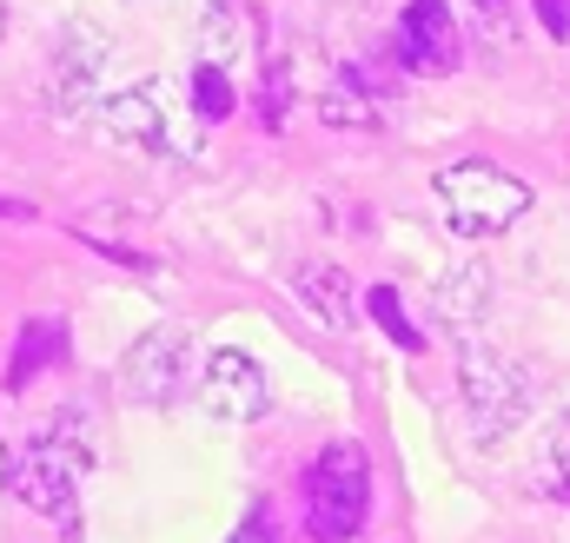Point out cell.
<instances>
[{
	"instance_id": "6da1fadb",
	"label": "cell",
	"mask_w": 570,
	"mask_h": 543,
	"mask_svg": "<svg viewBox=\"0 0 570 543\" xmlns=\"http://www.w3.org/2000/svg\"><path fill=\"white\" fill-rule=\"evenodd\" d=\"M431 192H438V213H444V226H451L458 239H491V233H504V226H518V219L531 213V186H524L518 172L491 166V159H458V166H444V172L431 179Z\"/></svg>"
},
{
	"instance_id": "7a4b0ae2",
	"label": "cell",
	"mask_w": 570,
	"mask_h": 543,
	"mask_svg": "<svg viewBox=\"0 0 570 543\" xmlns=\"http://www.w3.org/2000/svg\"><path fill=\"white\" fill-rule=\"evenodd\" d=\"M305 491H312V511H305L312 543H352L365 531V511H372V464H365L358 444H325L318 464H312V477H305Z\"/></svg>"
},
{
	"instance_id": "3957f363",
	"label": "cell",
	"mask_w": 570,
	"mask_h": 543,
	"mask_svg": "<svg viewBox=\"0 0 570 543\" xmlns=\"http://www.w3.org/2000/svg\"><path fill=\"white\" fill-rule=\"evenodd\" d=\"M87 464H94V451H87L80 417H53V424L27 444L20 497H27L40 517H53L60 531H73V491H80V471H87Z\"/></svg>"
},
{
	"instance_id": "277c9868",
	"label": "cell",
	"mask_w": 570,
	"mask_h": 543,
	"mask_svg": "<svg viewBox=\"0 0 570 543\" xmlns=\"http://www.w3.org/2000/svg\"><path fill=\"white\" fill-rule=\"evenodd\" d=\"M458 392H464V417H471V431H478V444H498V437H511L518 424H524V411H531V385H524V372L511 365V358H498L491 345H458Z\"/></svg>"
},
{
	"instance_id": "5b68a950",
	"label": "cell",
	"mask_w": 570,
	"mask_h": 543,
	"mask_svg": "<svg viewBox=\"0 0 570 543\" xmlns=\"http://www.w3.org/2000/svg\"><path fill=\"white\" fill-rule=\"evenodd\" d=\"M199 405L213 411V417H233V424L266 417V405H273L266 365H259V358H246V352H233V345L206 352V365H199Z\"/></svg>"
},
{
	"instance_id": "8992f818",
	"label": "cell",
	"mask_w": 570,
	"mask_h": 543,
	"mask_svg": "<svg viewBox=\"0 0 570 543\" xmlns=\"http://www.w3.org/2000/svg\"><path fill=\"white\" fill-rule=\"evenodd\" d=\"M186 365H193L186 332H179V325H153L140 345L120 358V385H127L134 398H146V405H166V398H179Z\"/></svg>"
},
{
	"instance_id": "52a82bcc",
	"label": "cell",
	"mask_w": 570,
	"mask_h": 543,
	"mask_svg": "<svg viewBox=\"0 0 570 543\" xmlns=\"http://www.w3.org/2000/svg\"><path fill=\"white\" fill-rule=\"evenodd\" d=\"M392 53H399L405 73H451V67H458V20H451V0H412V7L399 13Z\"/></svg>"
},
{
	"instance_id": "ba28073f",
	"label": "cell",
	"mask_w": 570,
	"mask_h": 543,
	"mask_svg": "<svg viewBox=\"0 0 570 543\" xmlns=\"http://www.w3.org/2000/svg\"><path fill=\"white\" fill-rule=\"evenodd\" d=\"M100 134L114 146H134V152H166V113H159V93L153 87H120L100 100Z\"/></svg>"
},
{
	"instance_id": "9c48e42d",
	"label": "cell",
	"mask_w": 570,
	"mask_h": 543,
	"mask_svg": "<svg viewBox=\"0 0 570 543\" xmlns=\"http://www.w3.org/2000/svg\"><path fill=\"white\" fill-rule=\"evenodd\" d=\"M107 33H94V27H73L67 40H60V60H53V107H87V93H94V80H100V67H107Z\"/></svg>"
},
{
	"instance_id": "30bf717a",
	"label": "cell",
	"mask_w": 570,
	"mask_h": 543,
	"mask_svg": "<svg viewBox=\"0 0 570 543\" xmlns=\"http://www.w3.org/2000/svg\"><path fill=\"white\" fill-rule=\"evenodd\" d=\"M484 305H491V266H484V259H464L458 272H444V285H438V312H444L451 325H478Z\"/></svg>"
},
{
	"instance_id": "8fae6325",
	"label": "cell",
	"mask_w": 570,
	"mask_h": 543,
	"mask_svg": "<svg viewBox=\"0 0 570 543\" xmlns=\"http://www.w3.org/2000/svg\"><path fill=\"white\" fill-rule=\"evenodd\" d=\"M292 292H298V305H305V312H318L325 325H345V318H352V298H345V278H338V266L305 259V266L292 272Z\"/></svg>"
},
{
	"instance_id": "7c38bea8",
	"label": "cell",
	"mask_w": 570,
	"mask_h": 543,
	"mask_svg": "<svg viewBox=\"0 0 570 543\" xmlns=\"http://www.w3.org/2000/svg\"><path fill=\"white\" fill-rule=\"evenodd\" d=\"M199 47H206V67L226 73V60H239V53L253 47V27L239 20V7H213L206 27H199Z\"/></svg>"
},
{
	"instance_id": "4fadbf2b",
	"label": "cell",
	"mask_w": 570,
	"mask_h": 543,
	"mask_svg": "<svg viewBox=\"0 0 570 543\" xmlns=\"http://www.w3.org/2000/svg\"><path fill=\"white\" fill-rule=\"evenodd\" d=\"M60 338H67V332H60L53 318H40V325H27V332H20V352H13V365H7V385L20 392V385H27L33 372H47V365L60 358Z\"/></svg>"
},
{
	"instance_id": "5bb4252c",
	"label": "cell",
	"mask_w": 570,
	"mask_h": 543,
	"mask_svg": "<svg viewBox=\"0 0 570 543\" xmlns=\"http://www.w3.org/2000/svg\"><path fill=\"white\" fill-rule=\"evenodd\" d=\"M318 113H325V127H379V107L365 100L358 73H338V87L318 100Z\"/></svg>"
},
{
	"instance_id": "9a60e30c",
	"label": "cell",
	"mask_w": 570,
	"mask_h": 543,
	"mask_svg": "<svg viewBox=\"0 0 570 543\" xmlns=\"http://www.w3.org/2000/svg\"><path fill=\"white\" fill-rule=\"evenodd\" d=\"M365 305H372V318L385 325V338H392V345H405V352H425V332L412 325V312L399 305V292H392V285H372V292H365Z\"/></svg>"
},
{
	"instance_id": "2e32d148",
	"label": "cell",
	"mask_w": 570,
	"mask_h": 543,
	"mask_svg": "<svg viewBox=\"0 0 570 543\" xmlns=\"http://www.w3.org/2000/svg\"><path fill=\"white\" fill-rule=\"evenodd\" d=\"M193 107H199V120H226L233 113V87H226V73L219 67H193Z\"/></svg>"
},
{
	"instance_id": "e0dca14e",
	"label": "cell",
	"mask_w": 570,
	"mask_h": 543,
	"mask_svg": "<svg viewBox=\"0 0 570 543\" xmlns=\"http://www.w3.org/2000/svg\"><path fill=\"white\" fill-rule=\"evenodd\" d=\"M538 484H544L551 497H564V504H570V424H564V431H551L544 464H538Z\"/></svg>"
},
{
	"instance_id": "ac0fdd59",
	"label": "cell",
	"mask_w": 570,
	"mask_h": 543,
	"mask_svg": "<svg viewBox=\"0 0 570 543\" xmlns=\"http://www.w3.org/2000/svg\"><path fill=\"white\" fill-rule=\"evenodd\" d=\"M285 93H292V73H285V53L266 60V80H259V113L266 127H285Z\"/></svg>"
},
{
	"instance_id": "d6986e66",
	"label": "cell",
	"mask_w": 570,
	"mask_h": 543,
	"mask_svg": "<svg viewBox=\"0 0 570 543\" xmlns=\"http://www.w3.org/2000/svg\"><path fill=\"white\" fill-rule=\"evenodd\" d=\"M478 13H484V27H478V33H484V47L498 53V47H504V27H511V20H504V0H478Z\"/></svg>"
},
{
	"instance_id": "ffe728a7",
	"label": "cell",
	"mask_w": 570,
	"mask_h": 543,
	"mask_svg": "<svg viewBox=\"0 0 570 543\" xmlns=\"http://www.w3.org/2000/svg\"><path fill=\"white\" fill-rule=\"evenodd\" d=\"M239 543H279V517H273V504H266V497L253 504V531H239Z\"/></svg>"
},
{
	"instance_id": "44dd1931",
	"label": "cell",
	"mask_w": 570,
	"mask_h": 543,
	"mask_svg": "<svg viewBox=\"0 0 570 543\" xmlns=\"http://www.w3.org/2000/svg\"><path fill=\"white\" fill-rule=\"evenodd\" d=\"M538 20L551 40H570V0H538Z\"/></svg>"
},
{
	"instance_id": "7402d4cb",
	"label": "cell",
	"mask_w": 570,
	"mask_h": 543,
	"mask_svg": "<svg viewBox=\"0 0 570 543\" xmlns=\"http://www.w3.org/2000/svg\"><path fill=\"white\" fill-rule=\"evenodd\" d=\"M0 219H27V206L20 199H0Z\"/></svg>"
},
{
	"instance_id": "603a6c76",
	"label": "cell",
	"mask_w": 570,
	"mask_h": 543,
	"mask_svg": "<svg viewBox=\"0 0 570 543\" xmlns=\"http://www.w3.org/2000/svg\"><path fill=\"white\" fill-rule=\"evenodd\" d=\"M7 477H13V471H7V451H0V491H7Z\"/></svg>"
},
{
	"instance_id": "cb8c5ba5",
	"label": "cell",
	"mask_w": 570,
	"mask_h": 543,
	"mask_svg": "<svg viewBox=\"0 0 570 543\" xmlns=\"http://www.w3.org/2000/svg\"><path fill=\"white\" fill-rule=\"evenodd\" d=\"M199 7H206V13H213V7H233V0H199Z\"/></svg>"
},
{
	"instance_id": "d4e9b609",
	"label": "cell",
	"mask_w": 570,
	"mask_h": 543,
	"mask_svg": "<svg viewBox=\"0 0 570 543\" xmlns=\"http://www.w3.org/2000/svg\"><path fill=\"white\" fill-rule=\"evenodd\" d=\"M0 33H7V7H0Z\"/></svg>"
}]
</instances>
